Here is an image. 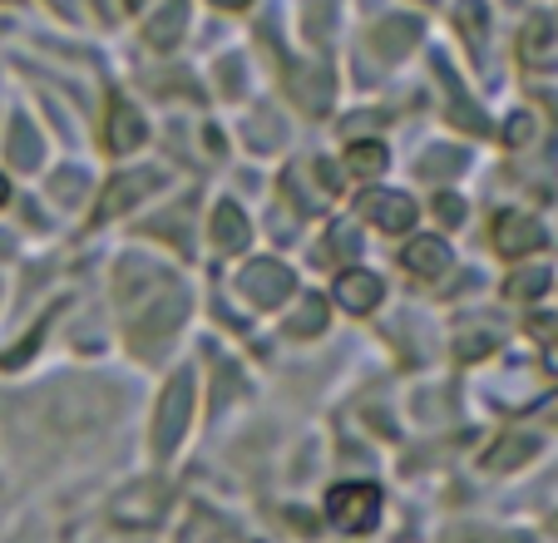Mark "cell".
Instances as JSON below:
<instances>
[{
	"label": "cell",
	"mask_w": 558,
	"mask_h": 543,
	"mask_svg": "<svg viewBox=\"0 0 558 543\" xmlns=\"http://www.w3.org/2000/svg\"><path fill=\"white\" fill-rule=\"evenodd\" d=\"M114 410L119 390L105 386V381H54V386L35 390L11 410V430L25 449H54L95 435L99 425H109Z\"/></svg>",
	"instance_id": "1"
},
{
	"label": "cell",
	"mask_w": 558,
	"mask_h": 543,
	"mask_svg": "<svg viewBox=\"0 0 558 543\" xmlns=\"http://www.w3.org/2000/svg\"><path fill=\"white\" fill-rule=\"evenodd\" d=\"M183 316H189V297L173 287L169 297H163V287H158L154 297H144L138 306H129V341H134V351H154L158 341H169L173 331L183 326Z\"/></svg>",
	"instance_id": "2"
},
{
	"label": "cell",
	"mask_w": 558,
	"mask_h": 543,
	"mask_svg": "<svg viewBox=\"0 0 558 543\" xmlns=\"http://www.w3.org/2000/svg\"><path fill=\"white\" fill-rule=\"evenodd\" d=\"M189 410H193V376L183 371V376L169 381V390H163V400H158V420H154V449L158 455H169V449L183 439V430H189Z\"/></svg>",
	"instance_id": "3"
},
{
	"label": "cell",
	"mask_w": 558,
	"mask_h": 543,
	"mask_svg": "<svg viewBox=\"0 0 558 543\" xmlns=\"http://www.w3.org/2000/svg\"><path fill=\"white\" fill-rule=\"evenodd\" d=\"M327 509L347 533H366V529H376V519H380V490L376 484H337Z\"/></svg>",
	"instance_id": "4"
},
{
	"label": "cell",
	"mask_w": 558,
	"mask_h": 543,
	"mask_svg": "<svg viewBox=\"0 0 558 543\" xmlns=\"http://www.w3.org/2000/svg\"><path fill=\"white\" fill-rule=\"evenodd\" d=\"M163 509H169V484L138 480L114 499V523H124V529H148V523L163 519Z\"/></svg>",
	"instance_id": "5"
},
{
	"label": "cell",
	"mask_w": 558,
	"mask_h": 543,
	"mask_svg": "<svg viewBox=\"0 0 558 543\" xmlns=\"http://www.w3.org/2000/svg\"><path fill=\"white\" fill-rule=\"evenodd\" d=\"M238 292H243L247 302H257V306H282L287 297H292V272H287L282 262H272V257H257V262H247V267L238 272Z\"/></svg>",
	"instance_id": "6"
},
{
	"label": "cell",
	"mask_w": 558,
	"mask_h": 543,
	"mask_svg": "<svg viewBox=\"0 0 558 543\" xmlns=\"http://www.w3.org/2000/svg\"><path fill=\"white\" fill-rule=\"evenodd\" d=\"M154 189H158V173H154V168H134V173L109 178V189H105V198H99L95 218H99V222L119 218V213H129L138 198H148Z\"/></svg>",
	"instance_id": "7"
},
{
	"label": "cell",
	"mask_w": 558,
	"mask_h": 543,
	"mask_svg": "<svg viewBox=\"0 0 558 543\" xmlns=\"http://www.w3.org/2000/svg\"><path fill=\"white\" fill-rule=\"evenodd\" d=\"M287 89H292V99L302 109L322 114V109L331 105V74H327V64H292V70H287Z\"/></svg>",
	"instance_id": "8"
},
{
	"label": "cell",
	"mask_w": 558,
	"mask_h": 543,
	"mask_svg": "<svg viewBox=\"0 0 558 543\" xmlns=\"http://www.w3.org/2000/svg\"><path fill=\"white\" fill-rule=\"evenodd\" d=\"M495 248L505 252V257L538 252V248H544V228H538L534 218H524V213H505V218L495 222Z\"/></svg>",
	"instance_id": "9"
},
{
	"label": "cell",
	"mask_w": 558,
	"mask_h": 543,
	"mask_svg": "<svg viewBox=\"0 0 558 543\" xmlns=\"http://www.w3.org/2000/svg\"><path fill=\"white\" fill-rule=\"evenodd\" d=\"M435 74H440L445 95H450V105H445V114H450V124L470 129V134H485V109H474V99L464 95V84L454 80V70L445 60H435Z\"/></svg>",
	"instance_id": "10"
},
{
	"label": "cell",
	"mask_w": 558,
	"mask_h": 543,
	"mask_svg": "<svg viewBox=\"0 0 558 543\" xmlns=\"http://www.w3.org/2000/svg\"><path fill=\"white\" fill-rule=\"evenodd\" d=\"M361 213L386 232H405L415 222V203L401 198V193H366V198H361Z\"/></svg>",
	"instance_id": "11"
},
{
	"label": "cell",
	"mask_w": 558,
	"mask_h": 543,
	"mask_svg": "<svg viewBox=\"0 0 558 543\" xmlns=\"http://www.w3.org/2000/svg\"><path fill=\"white\" fill-rule=\"evenodd\" d=\"M144 138H148L144 114H138L129 99H119V105L109 109V148H114V154H129V148H138Z\"/></svg>",
	"instance_id": "12"
},
{
	"label": "cell",
	"mask_w": 558,
	"mask_h": 543,
	"mask_svg": "<svg viewBox=\"0 0 558 543\" xmlns=\"http://www.w3.org/2000/svg\"><path fill=\"white\" fill-rule=\"evenodd\" d=\"M337 302L347 306V312H371V306L380 302V277L376 272H341Z\"/></svg>",
	"instance_id": "13"
},
{
	"label": "cell",
	"mask_w": 558,
	"mask_h": 543,
	"mask_svg": "<svg viewBox=\"0 0 558 543\" xmlns=\"http://www.w3.org/2000/svg\"><path fill=\"white\" fill-rule=\"evenodd\" d=\"M405 267L415 272V277H445V272H450V248H445L440 238H415L411 248H405Z\"/></svg>",
	"instance_id": "14"
},
{
	"label": "cell",
	"mask_w": 558,
	"mask_h": 543,
	"mask_svg": "<svg viewBox=\"0 0 558 543\" xmlns=\"http://www.w3.org/2000/svg\"><path fill=\"white\" fill-rule=\"evenodd\" d=\"M415 40H421V25H415V21H386V25H376V31H371V50H376L380 60L405 55Z\"/></svg>",
	"instance_id": "15"
},
{
	"label": "cell",
	"mask_w": 558,
	"mask_h": 543,
	"mask_svg": "<svg viewBox=\"0 0 558 543\" xmlns=\"http://www.w3.org/2000/svg\"><path fill=\"white\" fill-rule=\"evenodd\" d=\"M499 322H464L460 336H454V355L460 361H480V355H489L499 346Z\"/></svg>",
	"instance_id": "16"
},
{
	"label": "cell",
	"mask_w": 558,
	"mask_h": 543,
	"mask_svg": "<svg viewBox=\"0 0 558 543\" xmlns=\"http://www.w3.org/2000/svg\"><path fill=\"white\" fill-rule=\"evenodd\" d=\"M183 25H189V0H169V5H163V11L148 21V45H158V50L179 45Z\"/></svg>",
	"instance_id": "17"
},
{
	"label": "cell",
	"mask_w": 558,
	"mask_h": 543,
	"mask_svg": "<svg viewBox=\"0 0 558 543\" xmlns=\"http://www.w3.org/2000/svg\"><path fill=\"white\" fill-rule=\"evenodd\" d=\"M5 154H11V164H15V168H35V164L45 158L40 134L31 129V119H25V114H15V119H11V144H5Z\"/></svg>",
	"instance_id": "18"
},
{
	"label": "cell",
	"mask_w": 558,
	"mask_h": 543,
	"mask_svg": "<svg viewBox=\"0 0 558 543\" xmlns=\"http://www.w3.org/2000/svg\"><path fill=\"white\" fill-rule=\"evenodd\" d=\"M213 242L222 252H238L247 242V218L238 203H218V213H213Z\"/></svg>",
	"instance_id": "19"
},
{
	"label": "cell",
	"mask_w": 558,
	"mask_h": 543,
	"mask_svg": "<svg viewBox=\"0 0 558 543\" xmlns=\"http://www.w3.org/2000/svg\"><path fill=\"white\" fill-rule=\"evenodd\" d=\"M554 21H544V15H534V21L524 25V35H519V60L524 64H544L548 50H554Z\"/></svg>",
	"instance_id": "20"
},
{
	"label": "cell",
	"mask_w": 558,
	"mask_h": 543,
	"mask_svg": "<svg viewBox=\"0 0 558 543\" xmlns=\"http://www.w3.org/2000/svg\"><path fill=\"white\" fill-rule=\"evenodd\" d=\"M534 449H538V439H534V435H505L495 449H489V460H485V464H489V470H514V464H524L529 455H534Z\"/></svg>",
	"instance_id": "21"
},
{
	"label": "cell",
	"mask_w": 558,
	"mask_h": 543,
	"mask_svg": "<svg viewBox=\"0 0 558 543\" xmlns=\"http://www.w3.org/2000/svg\"><path fill=\"white\" fill-rule=\"evenodd\" d=\"M327 326V302L322 297H306V306L296 316H287V336H316Z\"/></svg>",
	"instance_id": "22"
},
{
	"label": "cell",
	"mask_w": 558,
	"mask_h": 543,
	"mask_svg": "<svg viewBox=\"0 0 558 543\" xmlns=\"http://www.w3.org/2000/svg\"><path fill=\"white\" fill-rule=\"evenodd\" d=\"M544 287H548V267H524V272H514V277L505 282V292L514 297V302H534Z\"/></svg>",
	"instance_id": "23"
},
{
	"label": "cell",
	"mask_w": 558,
	"mask_h": 543,
	"mask_svg": "<svg viewBox=\"0 0 558 543\" xmlns=\"http://www.w3.org/2000/svg\"><path fill=\"white\" fill-rule=\"evenodd\" d=\"M347 168H351L356 178H376L380 168H386V148H380V144H356V148L347 154Z\"/></svg>",
	"instance_id": "24"
},
{
	"label": "cell",
	"mask_w": 558,
	"mask_h": 543,
	"mask_svg": "<svg viewBox=\"0 0 558 543\" xmlns=\"http://www.w3.org/2000/svg\"><path fill=\"white\" fill-rule=\"evenodd\" d=\"M327 257H347L356 262L361 257V228H351V222H337L327 238Z\"/></svg>",
	"instance_id": "25"
},
{
	"label": "cell",
	"mask_w": 558,
	"mask_h": 543,
	"mask_svg": "<svg viewBox=\"0 0 558 543\" xmlns=\"http://www.w3.org/2000/svg\"><path fill=\"white\" fill-rule=\"evenodd\" d=\"M485 21H489L485 0H460V31L470 35V45L485 40Z\"/></svg>",
	"instance_id": "26"
},
{
	"label": "cell",
	"mask_w": 558,
	"mask_h": 543,
	"mask_svg": "<svg viewBox=\"0 0 558 543\" xmlns=\"http://www.w3.org/2000/svg\"><path fill=\"white\" fill-rule=\"evenodd\" d=\"M282 119L277 114H257L253 124H247V138H253V148H272V144H282Z\"/></svg>",
	"instance_id": "27"
},
{
	"label": "cell",
	"mask_w": 558,
	"mask_h": 543,
	"mask_svg": "<svg viewBox=\"0 0 558 543\" xmlns=\"http://www.w3.org/2000/svg\"><path fill=\"white\" fill-rule=\"evenodd\" d=\"M421 168L430 178H450V173H460L464 168V154H454V148H430V154L421 158Z\"/></svg>",
	"instance_id": "28"
},
{
	"label": "cell",
	"mask_w": 558,
	"mask_h": 543,
	"mask_svg": "<svg viewBox=\"0 0 558 543\" xmlns=\"http://www.w3.org/2000/svg\"><path fill=\"white\" fill-rule=\"evenodd\" d=\"M222 533H228V529H222L218 519H203V514H198V519L189 523V533H183V543H222Z\"/></svg>",
	"instance_id": "29"
},
{
	"label": "cell",
	"mask_w": 558,
	"mask_h": 543,
	"mask_svg": "<svg viewBox=\"0 0 558 543\" xmlns=\"http://www.w3.org/2000/svg\"><path fill=\"white\" fill-rule=\"evenodd\" d=\"M435 218H445L450 228H460V222H464V203L454 198V193H440V198H435Z\"/></svg>",
	"instance_id": "30"
},
{
	"label": "cell",
	"mask_w": 558,
	"mask_h": 543,
	"mask_svg": "<svg viewBox=\"0 0 558 543\" xmlns=\"http://www.w3.org/2000/svg\"><path fill=\"white\" fill-rule=\"evenodd\" d=\"M505 138H509V144H529V138H534V114H514V119H509Z\"/></svg>",
	"instance_id": "31"
},
{
	"label": "cell",
	"mask_w": 558,
	"mask_h": 543,
	"mask_svg": "<svg viewBox=\"0 0 558 543\" xmlns=\"http://www.w3.org/2000/svg\"><path fill=\"white\" fill-rule=\"evenodd\" d=\"M232 390H238V371H232V366H222V371H218V390H213V410H222V406H228V396H232Z\"/></svg>",
	"instance_id": "32"
},
{
	"label": "cell",
	"mask_w": 558,
	"mask_h": 543,
	"mask_svg": "<svg viewBox=\"0 0 558 543\" xmlns=\"http://www.w3.org/2000/svg\"><path fill=\"white\" fill-rule=\"evenodd\" d=\"M440 543H499L495 533H480V529H450Z\"/></svg>",
	"instance_id": "33"
},
{
	"label": "cell",
	"mask_w": 558,
	"mask_h": 543,
	"mask_svg": "<svg viewBox=\"0 0 558 543\" xmlns=\"http://www.w3.org/2000/svg\"><path fill=\"white\" fill-rule=\"evenodd\" d=\"M380 119L376 114H356V119H347V134H361V129H376Z\"/></svg>",
	"instance_id": "34"
},
{
	"label": "cell",
	"mask_w": 558,
	"mask_h": 543,
	"mask_svg": "<svg viewBox=\"0 0 558 543\" xmlns=\"http://www.w3.org/2000/svg\"><path fill=\"white\" fill-rule=\"evenodd\" d=\"M213 5H228V11H232V5H247V0H213Z\"/></svg>",
	"instance_id": "35"
},
{
	"label": "cell",
	"mask_w": 558,
	"mask_h": 543,
	"mask_svg": "<svg viewBox=\"0 0 558 543\" xmlns=\"http://www.w3.org/2000/svg\"><path fill=\"white\" fill-rule=\"evenodd\" d=\"M0 203H5V178H0Z\"/></svg>",
	"instance_id": "36"
},
{
	"label": "cell",
	"mask_w": 558,
	"mask_h": 543,
	"mask_svg": "<svg viewBox=\"0 0 558 543\" xmlns=\"http://www.w3.org/2000/svg\"><path fill=\"white\" fill-rule=\"evenodd\" d=\"M124 5H144V0H124Z\"/></svg>",
	"instance_id": "37"
},
{
	"label": "cell",
	"mask_w": 558,
	"mask_h": 543,
	"mask_svg": "<svg viewBox=\"0 0 558 543\" xmlns=\"http://www.w3.org/2000/svg\"><path fill=\"white\" fill-rule=\"evenodd\" d=\"M554 533H558V514H554Z\"/></svg>",
	"instance_id": "38"
},
{
	"label": "cell",
	"mask_w": 558,
	"mask_h": 543,
	"mask_svg": "<svg viewBox=\"0 0 558 543\" xmlns=\"http://www.w3.org/2000/svg\"><path fill=\"white\" fill-rule=\"evenodd\" d=\"M554 415H558V406H554Z\"/></svg>",
	"instance_id": "39"
}]
</instances>
